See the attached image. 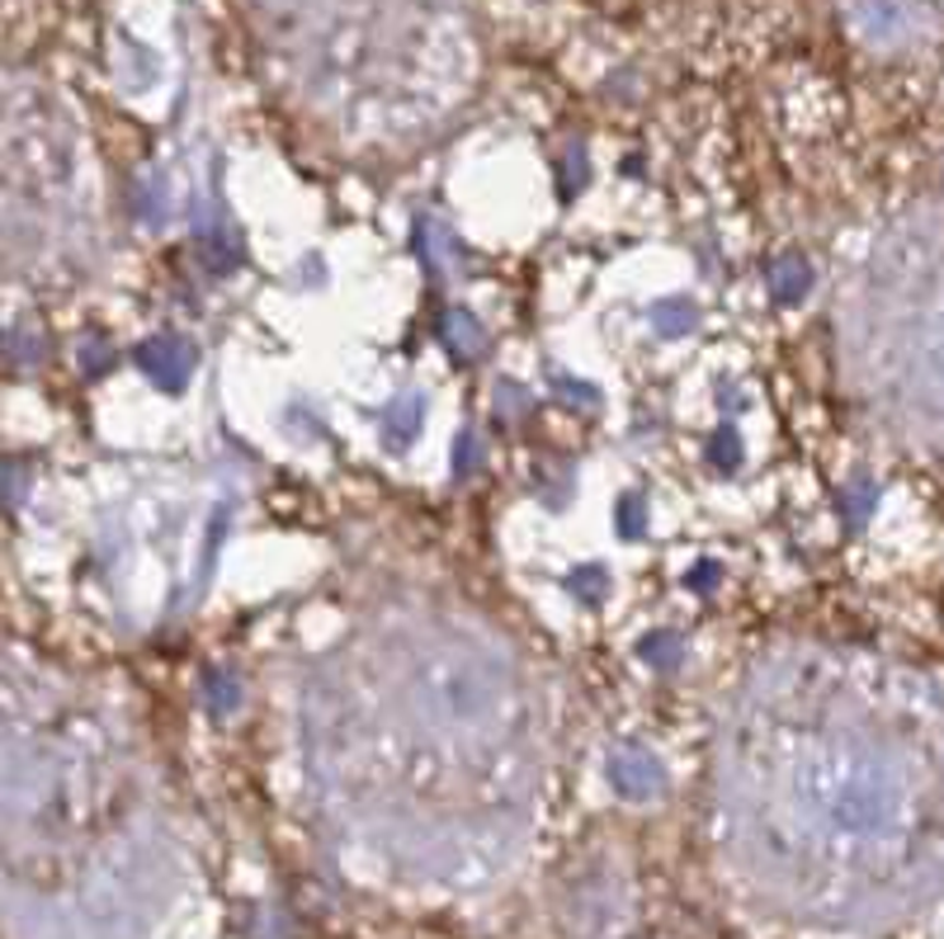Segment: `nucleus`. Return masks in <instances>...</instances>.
Instances as JSON below:
<instances>
[{"label": "nucleus", "instance_id": "nucleus-1", "mask_svg": "<svg viewBox=\"0 0 944 939\" xmlns=\"http://www.w3.org/2000/svg\"><path fill=\"white\" fill-rule=\"evenodd\" d=\"M138 364L156 387L179 392V387L189 383V374H194V345L185 336H152V340H142L138 345Z\"/></svg>", "mask_w": 944, "mask_h": 939}, {"label": "nucleus", "instance_id": "nucleus-2", "mask_svg": "<svg viewBox=\"0 0 944 939\" xmlns=\"http://www.w3.org/2000/svg\"><path fill=\"white\" fill-rule=\"evenodd\" d=\"M770 289L779 303H803L807 289H813V265L799 250H784V256L770 260Z\"/></svg>", "mask_w": 944, "mask_h": 939}, {"label": "nucleus", "instance_id": "nucleus-3", "mask_svg": "<svg viewBox=\"0 0 944 939\" xmlns=\"http://www.w3.org/2000/svg\"><path fill=\"white\" fill-rule=\"evenodd\" d=\"M421 421H426V397L421 392L397 397L393 407L383 411V439L393 444V449H407V444L416 439V430H421Z\"/></svg>", "mask_w": 944, "mask_h": 939}, {"label": "nucleus", "instance_id": "nucleus-4", "mask_svg": "<svg viewBox=\"0 0 944 939\" xmlns=\"http://www.w3.org/2000/svg\"><path fill=\"white\" fill-rule=\"evenodd\" d=\"M440 336H444V350L454 354V360H477L482 345H487V331L477 326L473 312H444Z\"/></svg>", "mask_w": 944, "mask_h": 939}, {"label": "nucleus", "instance_id": "nucleus-5", "mask_svg": "<svg viewBox=\"0 0 944 939\" xmlns=\"http://www.w3.org/2000/svg\"><path fill=\"white\" fill-rule=\"evenodd\" d=\"M416 256L426 260V270H440V260H454L458 256L454 232H448L444 222H434V218H421V222H416Z\"/></svg>", "mask_w": 944, "mask_h": 939}, {"label": "nucleus", "instance_id": "nucleus-6", "mask_svg": "<svg viewBox=\"0 0 944 939\" xmlns=\"http://www.w3.org/2000/svg\"><path fill=\"white\" fill-rule=\"evenodd\" d=\"M874 501H878V486L869 482V477H855V482L836 486V510L846 515L850 529H860L869 515H874Z\"/></svg>", "mask_w": 944, "mask_h": 939}, {"label": "nucleus", "instance_id": "nucleus-7", "mask_svg": "<svg viewBox=\"0 0 944 939\" xmlns=\"http://www.w3.org/2000/svg\"><path fill=\"white\" fill-rule=\"evenodd\" d=\"M203 694H208V708H213L218 718H228V713L242 708V676L228 666H213L203 676Z\"/></svg>", "mask_w": 944, "mask_h": 939}, {"label": "nucleus", "instance_id": "nucleus-8", "mask_svg": "<svg viewBox=\"0 0 944 939\" xmlns=\"http://www.w3.org/2000/svg\"><path fill=\"white\" fill-rule=\"evenodd\" d=\"M652 326L662 336H689L699 326V307L689 303V297H662V303L652 307Z\"/></svg>", "mask_w": 944, "mask_h": 939}, {"label": "nucleus", "instance_id": "nucleus-9", "mask_svg": "<svg viewBox=\"0 0 944 939\" xmlns=\"http://www.w3.org/2000/svg\"><path fill=\"white\" fill-rule=\"evenodd\" d=\"M132 203H138V218L147 227H161L171 213V193H166V175H142L138 180V193H132Z\"/></svg>", "mask_w": 944, "mask_h": 939}, {"label": "nucleus", "instance_id": "nucleus-10", "mask_svg": "<svg viewBox=\"0 0 944 939\" xmlns=\"http://www.w3.org/2000/svg\"><path fill=\"white\" fill-rule=\"evenodd\" d=\"M638 657L648 661V666H656V670H676L685 661V643H680V633L656 629V633H648L638 643Z\"/></svg>", "mask_w": 944, "mask_h": 939}, {"label": "nucleus", "instance_id": "nucleus-11", "mask_svg": "<svg viewBox=\"0 0 944 939\" xmlns=\"http://www.w3.org/2000/svg\"><path fill=\"white\" fill-rule=\"evenodd\" d=\"M614 784L628 788V794H648V788H656V765L648 755L628 751V755H614Z\"/></svg>", "mask_w": 944, "mask_h": 939}, {"label": "nucleus", "instance_id": "nucleus-12", "mask_svg": "<svg viewBox=\"0 0 944 939\" xmlns=\"http://www.w3.org/2000/svg\"><path fill=\"white\" fill-rule=\"evenodd\" d=\"M567 590H572L576 600L595 605V600H601V590H609V576L601 572V566H576V572L567 576Z\"/></svg>", "mask_w": 944, "mask_h": 939}, {"label": "nucleus", "instance_id": "nucleus-13", "mask_svg": "<svg viewBox=\"0 0 944 939\" xmlns=\"http://www.w3.org/2000/svg\"><path fill=\"white\" fill-rule=\"evenodd\" d=\"M709 458H713V463L723 468V472H732V468L742 463V439L732 435V430H718L713 444H709Z\"/></svg>", "mask_w": 944, "mask_h": 939}, {"label": "nucleus", "instance_id": "nucleus-14", "mask_svg": "<svg viewBox=\"0 0 944 939\" xmlns=\"http://www.w3.org/2000/svg\"><path fill=\"white\" fill-rule=\"evenodd\" d=\"M619 515H623V519H619V533H623V539H638V533L648 529V501H642V496H623Z\"/></svg>", "mask_w": 944, "mask_h": 939}, {"label": "nucleus", "instance_id": "nucleus-15", "mask_svg": "<svg viewBox=\"0 0 944 939\" xmlns=\"http://www.w3.org/2000/svg\"><path fill=\"white\" fill-rule=\"evenodd\" d=\"M5 345H10V360H14V364H38V360H43V340H28L24 326H14Z\"/></svg>", "mask_w": 944, "mask_h": 939}, {"label": "nucleus", "instance_id": "nucleus-16", "mask_svg": "<svg viewBox=\"0 0 944 939\" xmlns=\"http://www.w3.org/2000/svg\"><path fill=\"white\" fill-rule=\"evenodd\" d=\"M477 458H482V444H477V435H458L454 439V477H473Z\"/></svg>", "mask_w": 944, "mask_h": 939}, {"label": "nucleus", "instance_id": "nucleus-17", "mask_svg": "<svg viewBox=\"0 0 944 939\" xmlns=\"http://www.w3.org/2000/svg\"><path fill=\"white\" fill-rule=\"evenodd\" d=\"M552 387H558V397H572V407H595V401H601L595 387L576 383V378H552Z\"/></svg>", "mask_w": 944, "mask_h": 939}, {"label": "nucleus", "instance_id": "nucleus-18", "mask_svg": "<svg viewBox=\"0 0 944 939\" xmlns=\"http://www.w3.org/2000/svg\"><path fill=\"white\" fill-rule=\"evenodd\" d=\"M109 360H114V354L104 350L95 336H90V340H85V368H104V364H109Z\"/></svg>", "mask_w": 944, "mask_h": 939}, {"label": "nucleus", "instance_id": "nucleus-19", "mask_svg": "<svg viewBox=\"0 0 944 939\" xmlns=\"http://www.w3.org/2000/svg\"><path fill=\"white\" fill-rule=\"evenodd\" d=\"M520 401H524L520 387H515V383H501V415H515Z\"/></svg>", "mask_w": 944, "mask_h": 939}, {"label": "nucleus", "instance_id": "nucleus-20", "mask_svg": "<svg viewBox=\"0 0 944 939\" xmlns=\"http://www.w3.org/2000/svg\"><path fill=\"white\" fill-rule=\"evenodd\" d=\"M709 580H718V566H713V562H703V566H695V576H689V586H709Z\"/></svg>", "mask_w": 944, "mask_h": 939}]
</instances>
